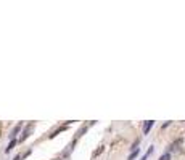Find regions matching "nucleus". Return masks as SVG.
<instances>
[{"instance_id": "nucleus-3", "label": "nucleus", "mask_w": 185, "mask_h": 160, "mask_svg": "<svg viewBox=\"0 0 185 160\" xmlns=\"http://www.w3.org/2000/svg\"><path fill=\"white\" fill-rule=\"evenodd\" d=\"M20 130H21V125H16V127L13 128V131H11V135H10V136H11V139H15V136H16L18 133H20Z\"/></svg>"}, {"instance_id": "nucleus-1", "label": "nucleus", "mask_w": 185, "mask_h": 160, "mask_svg": "<svg viewBox=\"0 0 185 160\" xmlns=\"http://www.w3.org/2000/svg\"><path fill=\"white\" fill-rule=\"evenodd\" d=\"M153 125H155V122H153V120H147V122H145V125H143V133H145V135H148V131L151 130Z\"/></svg>"}, {"instance_id": "nucleus-8", "label": "nucleus", "mask_w": 185, "mask_h": 160, "mask_svg": "<svg viewBox=\"0 0 185 160\" xmlns=\"http://www.w3.org/2000/svg\"><path fill=\"white\" fill-rule=\"evenodd\" d=\"M13 160H21V155H16V157H15Z\"/></svg>"}, {"instance_id": "nucleus-7", "label": "nucleus", "mask_w": 185, "mask_h": 160, "mask_svg": "<svg viewBox=\"0 0 185 160\" xmlns=\"http://www.w3.org/2000/svg\"><path fill=\"white\" fill-rule=\"evenodd\" d=\"M159 160H171V155H169V154H164V155L159 157Z\"/></svg>"}, {"instance_id": "nucleus-5", "label": "nucleus", "mask_w": 185, "mask_h": 160, "mask_svg": "<svg viewBox=\"0 0 185 160\" xmlns=\"http://www.w3.org/2000/svg\"><path fill=\"white\" fill-rule=\"evenodd\" d=\"M151 152H153V147H150V149H148V151H147V154H145V155L142 157V159H140V160H147V159H148V155H150Z\"/></svg>"}, {"instance_id": "nucleus-4", "label": "nucleus", "mask_w": 185, "mask_h": 160, "mask_svg": "<svg viewBox=\"0 0 185 160\" xmlns=\"http://www.w3.org/2000/svg\"><path fill=\"white\" fill-rule=\"evenodd\" d=\"M15 144H16V139H11L10 141V144H8V147H7V152H10L13 147H15Z\"/></svg>"}, {"instance_id": "nucleus-2", "label": "nucleus", "mask_w": 185, "mask_h": 160, "mask_svg": "<svg viewBox=\"0 0 185 160\" xmlns=\"http://www.w3.org/2000/svg\"><path fill=\"white\" fill-rule=\"evenodd\" d=\"M31 128H32V125H28V127H26V130H24V133H23V136L20 138V141H24L26 138H28V136H29V131H31Z\"/></svg>"}, {"instance_id": "nucleus-6", "label": "nucleus", "mask_w": 185, "mask_h": 160, "mask_svg": "<svg viewBox=\"0 0 185 160\" xmlns=\"http://www.w3.org/2000/svg\"><path fill=\"white\" fill-rule=\"evenodd\" d=\"M137 154H139V149H137V151H134V152H132L131 155H129V159H127V160H134V159H135V157H137Z\"/></svg>"}]
</instances>
